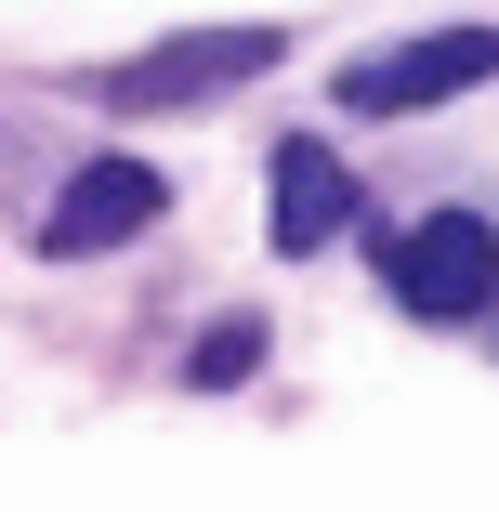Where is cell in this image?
Segmentation results:
<instances>
[{
	"label": "cell",
	"mask_w": 499,
	"mask_h": 512,
	"mask_svg": "<svg viewBox=\"0 0 499 512\" xmlns=\"http://www.w3.org/2000/svg\"><path fill=\"white\" fill-rule=\"evenodd\" d=\"M158 211H171V184H158L145 158H92V171H79V184L53 197L40 250H66V263H79V250H119V237H145Z\"/></svg>",
	"instance_id": "277c9868"
},
{
	"label": "cell",
	"mask_w": 499,
	"mask_h": 512,
	"mask_svg": "<svg viewBox=\"0 0 499 512\" xmlns=\"http://www.w3.org/2000/svg\"><path fill=\"white\" fill-rule=\"evenodd\" d=\"M381 289L408 302V316H434V329L486 316L499 302V224L486 211H421L408 237H381Z\"/></svg>",
	"instance_id": "6da1fadb"
},
{
	"label": "cell",
	"mask_w": 499,
	"mask_h": 512,
	"mask_svg": "<svg viewBox=\"0 0 499 512\" xmlns=\"http://www.w3.org/2000/svg\"><path fill=\"white\" fill-rule=\"evenodd\" d=\"M250 368H263V329H250V316H224L211 342L184 355V381H211V394H224V381H250Z\"/></svg>",
	"instance_id": "8992f818"
},
{
	"label": "cell",
	"mask_w": 499,
	"mask_h": 512,
	"mask_svg": "<svg viewBox=\"0 0 499 512\" xmlns=\"http://www.w3.org/2000/svg\"><path fill=\"white\" fill-rule=\"evenodd\" d=\"M263 211H276V250H329V237L355 224V171H342L329 145H276Z\"/></svg>",
	"instance_id": "5b68a950"
},
{
	"label": "cell",
	"mask_w": 499,
	"mask_h": 512,
	"mask_svg": "<svg viewBox=\"0 0 499 512\" xmlns=\"http://www.w3.org/2000/svg\"><path fill=\"white\" fill-rule=\"evenodd\" d=\"M473 79H499V27H434V40H394V53H355L342 66V106H447V92H473Z\"/></svg>",
	"instance_id": "7a4b0ae2"
},
{
	"label": "cell",
	"mask_w": 499,
	"mask_h": 512,
	"mask_svg": "<svg viewBox=\"0 0 499 512\" xmlns=\"http://www.w3.org/2000/svg\"><path fill=\"white\" fill-rule=\"evenodd\" d=\"M263 66H276V27H211V40L132 53L106 92H119V106H171V92H184V106H197V92H237V79H263Z\"/></svg>",
	"instance_id": "3957f363"
}]
</instances>
